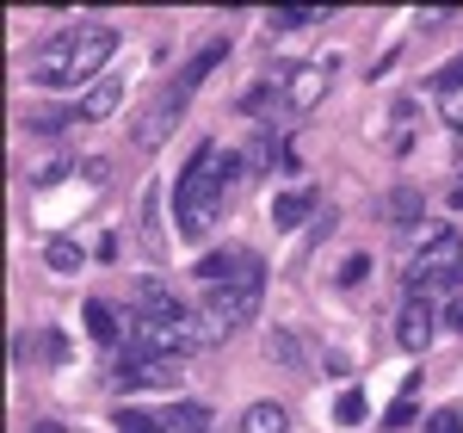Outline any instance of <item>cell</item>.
Listing matches in <instances>:
<instances>
[{
	"mask_svg": "<svg viewBox=\"0 0 463 433\" xmlns=\"http://www.w3.org/2000/svg\"><path fill=\"white\" fill-rule=\"evenodd\" d=\"M364 273H371V254H353V260H346V266H340V285H358V279H364Z\"/></svg>",
	"mask_w": 463,
	"mask_h": 433,
	"instance_id": "29",
	"label": "cell"
},
{
	"mask_svg": "<svg viewBox=\"0 0 463 433\" xmlns=\"http://www.w3.org/2000/svg\"><path fill=\"white\" fill-rule=\"evenodd\" d=\"M248 260H253L248 248H222V254H204V260H198V285H204V291L229 285V279H235V273H241Z\"/></svg>",
	"mask_w": 463,
	"mask_h": 433,
	"instance_id": "11",
	"label": "cell"
},
{
	"mask_svg": "<svg viewBox=\"0 0 463 433\" xmlns=\"http://www.w3.org/2000/svg\"><path fill=\"white\" fill-rule=\"evenodd\" d=\"M445 328H451V334H463V297H451V303H445Z\"/></svg>",
	"mask_w": 463,
	"mask_h": 433,
	"instance_id": "32",
	"label": "cell"
},
{
	"mask_svg": "<svg viewBox=\"0 0 463 433\" xmlns=\"http://www.w3.org/2000/svg\"><path fill=\"white\" fill-rule=\"evenodd\" d=\"M143 242H148V248L167 242V236H161V192H155V186L143 192Z\"/></svg>",
	"mask_w": 463,
	"mask_h": 433,
	"instance_id": "23",
	"label": "cell"
},
{
	"mask_svg": "<svg viewBox=\"0 0 463 433\" xmlns=\"http://www.w3.org/2000/svg\"><path fill=\"white\" fill-rule=\"evenodd\" d=\"M420 211H427V198H420V186H390L383 198H377V216L383 223H395V229H420Z\"/></svg>",
	"mask_w": 463,
	"mask_h": 433,
	"instance_id": "9",
	"label": "cell"
},
{
	"mask_svg": "<svg viewBox=\"0 0 463 433\" xmlns=\"http://www.w3.org/2000/svg\"><path fill=\"white\" fill-rule=\"evenodd\" d=\"M222 63H229V37H211V43H204V50H198V56H192V63L179 69V81H185V87L198 93V87H204V74H216Z\"/></svg>",
	"mask_w": 463,
	"mask_h": 433,
	"instance_id": "13",
	"label": "cell"
},
{
	"mask_svg": "<svg viewBox=\"0 0 463 433\" xmlns=\"http://www.w3.org/2000/svg\"><path fill=\"white\" fill-rule=\"evenodd\" d=\"M74 174V155H50L43 168H32V186H56V180H69Z\"/></svg>",
	"mask_w": 463,
	"mask_h": 433,
	"instance_id": "24",
	"label": "cell"
},
{
	"mask_svg": "<svg viewBox=\"0 0 463 433\" xmlns=\"http://www.w3.org/2000/svg\"><path fill=\"white\" fill-rule=\"evenodd\" d=\"M87 334H93V341H118V310H111L106 297L87 303Z\"/></svg>",
	"mask_w": 463,
	"mask_h": 433,
	"instance_id": "22",
	"label": "cell"
},
{
	"mask_svg": "<svg viewBox=\"0 0 463 433\" xmlns=\"http://www.w3.org/2000/svg\"><path fill=\"white\" fill-rule=\"evenodd\" d=\"M185 106H192V87H185V81L174 74V81H167V87H161V93H155V100L137 111V124H130V143L143 149V155H148V149H161V143H167V130L179 124V111H185Z\"/></svg>",
	"mask_w": 463,
	"mask_h": 433,
	"instance_id": "4",
	"label": "cell"
},
{
	"mask_svg": "<svg viewBox=\"0 0 463 433\" xmlns=\"http://www.w3.org/2000/svg\"><path fill=\"white\" fill-rule=\"evenodd\" d=\"M390 149L395 155H408V143H414V100H395V111H390Z\"/></svg>",
	"mask_w": 463,
	"mask_h": 433,
	"instance_id": "21",
	"label": "cell"
},
{
	"mask_svg": "<svg viewBox=\"0 0 463 433\" xmlns=\"http://www.w3.org/2000/svg\"><path fill=\"white\" fill-rule=\"evenodd\" d=\"M427 433H463V409H432Z\"/></svg>",
	"mask_w": 463,
	"mask_h": 433,
	"instance_id": "28",
	"label": "cell"
},
{
	"mask_svg": "<svg viewBox=\"0 0 463 433\" xmlns=\"http://www.w3.org/2000/svg\"><path fill=\"white\" fill-rule=\"evenodd\" d=\"M118 56V25H106V19H87V25H74V63H69V87H80V81H106V63Z\"/></svg>",
	"mask_w": 463,
	"mask_h": 433,
	"instance_id": "5",
	"label": "cell"
},
{
	"mask_svg": "<svg viewBox=\"0 0 463 433\" xmlns=\"http://www.w3.org/2000/svg\"><path fill=\"white\" fill-rule=\"evenodd\" d=\"M80 174H87V180L99 186V180H106V174H111V161H106V155H93V161H80Z\"/></svg>",
	"mask_w": 463,
	"mask_h": 433,
	"instance_id": "31",
	"label": "cell"
},
{
	"mask_svg": "<svg viewBox=\"0 0 463 433\" xmlns=\"http://www.w3.org/2000/svg\"><path fill=\"white\" fill-rule=\"evenodd\" d=\"M235 433H290V415L279 402H248L241 421H235Z\"/></svg>",
	"mask_w": 463,
	"mask_h": 433,
	"instance_id": "14",
	"label": "cell"
},
{
	"mask_svg": "<svg viewBox=\"0 0 463 433\" xmlns=\"http://www.w3.org/2000/svg\"><path fill=\"white\" fill-rule=\"evenodd\" d=\"M266 353L285 365V371H309V353H303V341H297L290 328H272V334H266Z\"/></svg>",
	"mask_w": 463,
	"mask_h": 433,
	"instance_id": "16",
	"label": "cell"
},
{
	"mask_svg": "<svg viewBox=\"0 0 463 433\" xmlns=\"http://www.w3.org/2000/svg\"><path fill=\"white\" fill-rule=\"evenodd\" d=\"M179 365H185V360H161V353H118L111 384H118V390H179Z\"/></svg>",
	"mask_w": 463,
	"mask_h": 433,
	"instance_id": "6",
	"label": "cell"
},
{
	"mask_svg": "<svg viewBox=\"0 0 463 433\" xmlns=\"http://www.w3.org/2000/svg\"><path fill=\"white\" fill-rule=\"evenodd\" d=\"M118 100H124V81H93V87L74 100V118H80V124H106L111 111H118Z\"/></svg>",
	"mask_w": 463,
	"mask_h": 433,
	"instance_id": "10",
	"label": "cell"
},
{
	"mask_svg": "<svg viewBox=\"0 0 463 433\" xmlns=\"http://www.w3.org/2000/svg\"><path fill=\"white\" fill-rule=\"evenodd\" d=\"M80 260H87V254L74 248L69 236H56V242H43V266H50V273H80Z\"/></svg>",
	"mask_w": 463,
	"mask_h": 433,
	"instance_id": "19",
	"label": "cell"
},
{
	"mask_svg": "<svg viewBox=\"0 0 463 433\" xmlns=\"http://www.w3.org/2000/svg\"><path fill=\"white\" fill-rule=\"evenodd\" d=\"M414 397H420V371L402 384V397L390 402V415H383V433H402V428H414Z\"/></svg>",
	"mask_w": 463,
	"mask_h": 433,
	"instance_id": "18",
	"label": "cell"
},
{
	"mask_svg": "<svg viewBox=\"0 0 463 433\" xmlns=\"http://www.w3.org/2000/svg\"><path fill=\"white\" fill-rule=\"evenodd\" d=\"M439 118H445V124H451V130L463 137V81H458V87H445V93H439Z\"/></svg>",
	"mask_w": 463,
	"mask_h": 433,
	"instance_id": "25",
	"label": "cell"
},
{
	"mask_svg": "<svg viewBox=\"0 0 463 433\" xmlns=\"http://www.w3.org/2000/svg\"><path fill=\"white\" fill-rule=\"evenodd\" d=\"M432 303L427 297H408L402 303V316H395V347H408V353H427V341H432Z\"/></svg>",
	"mask_w": 463,
	"mask_h": 433,
	"instance_id": "8",
	"label": "cell"
},
{
	"mask_svg": "<svg viewBox=\"0 0 463 433\" xmlns=\"http://www.w3.org/2000/svg\"><path fill=\"white\" fill-rule=\"evenodd\" d=\"M309 211H316V192H279L272 198V229H297Z\"/></svg>",
	"mask_w": 463,
	"mask_h": 433,
	"instance_id": "15",
	"label": "cell"
},
{
	"mask_svg": "<svg viewBox=\"0 0 463 433\" xmlns=\"http://www.w3.org/2000/svg\"><path fill=\"white\" fill-rule=\"evenodd\" d=\"M334 415H340L346 428H358V421H364V397H358V390H340V402H334Z\"/></svg>",
	"mask_w": 463,
	"mask_h": 433,
	"instance_id": "27",
	"label": "cell"
},
{
	"mask_svg": "<svg viewBox=\"0 0 463 433\" xmlns=\"http://www.w3.org/2000/svg\"><path fill=\"white\" fill-rule=\"evenodd\" d=\"M161 428L167 433H211V409H204V402H174V409L161 415Z\"/></svg>",
	"mask_w": 463,
	"mask_h": 433,
	"instance_id": "17",
	"label": "cell"
},
{
	"mask_svg": "<svg viewBox=\"0 0 463 433\" xmlns=\"http://www.w3.org/2000/svg\"><path fill=\"white\" fill-rule=\"evenodd\" d=\"M37 433H62V428H37Z\"/></svg>",
	"mask_w": 463,
	"mask_h": 433,
	"instance_id": "33",
	"label": "cell"
},
{
	"mask_svg": "<svg viewBox=\"0 0 463 433\" xmlns=\"http://www.w3.org/2000/svg\"><path fill=\"white\" fill-rule=\"evenodd\" d=\"M279 161H290V155H285V137H279L272 124H260V130H253V143H248V174H272Z\"/></svg>",
	"mask_w": 463,
	"mask_h": 433,
	"instance_id": "12",
	"label": "cell"
},
{
	"mask_svg": "<svg viewBox=\"0 0 463 433\" xmlns=\"http://www.w3.org/2000/svg\"><path fill=\"white\" fill-rule=\"evenodd\" d=\"M327 93V63H297L290 69V81H285V111H316V100Z\"/></svg>",
	"mask_w": 463,
	"mask_h": 433,
	"instance_id": "7",
	"label": "cell"
},
{
	"mask_svg": "<svg viewBox=\"0 0 463 433\" xmlns=\"http://www.w3.org/2000/svg\"><path fill=\"white\" fill-rule=\"evenodd\" d=\"M130 316H143V322L155 328H185V334H211V328H198V316H192V303L179 297L167 279H137V291H130Z\"/></svg>",
	"mask_w": 463,
	"mask_h": 433,
	"instance_id": "3",
	"label": "cell"
},
{
	"mask_svg": "<svg viewBox=\"0 0 463 433\" xmlns=\"http://www.w3.org/2000/svg\"><path fill=\"white\" fill-rule=\"evenodd\" d=\"M118 433H167V428H161L155 415H143V409H124V415H118Z\"/></svg>",
	"mask_w": 463,
	"mask_h": 433,
	"instance_id": "26",
	"label": "cell"
},
{
	"mask_svg": "<svg viewBox=\"0 0 463 433\" xmlns=\"http://www.w3.org/2000/svg\"><path fill=\"white\" fill-rule=\"evenodd\" d=\"M43 360H69V341H62V334H56V328H50V334H43Z\"/></svg>",
	"mask_w": 463,
	"mask_h": 433,
	"instance_id": "30",
	"label": "cell"
},
{
	"mask_svg": "<svg viewBox=\"0 0 463 433\" xmlns=\"http://www.w3.org/2000/svg\"><path fill=\"white\" fill-rule=\"evenodd\" d=\"M260 291H266V266H260V254H253L229 285L204 291V328H211V334H235V328H248L253 316H260Z\"/></svg>",
	"mask_w": 463,
	"mask_h": 433,
	"instance_id": "2",
	"label": "cell"
},
{
	"mask_svg": "<svg viewBox=\"0 0 463 433\" xmlns=\"http://www.w3.org/2000/svg\"><path fill=\"white\" fill-rule=\"evenodd\" d=\"M327 6H272V32H297V25H321Z\"/></svg>",
	"mask_w": 463,
	"mask_h": 433,
	"instance_id": "20",
	"label": "cell"
},
{
	"mask_svg": "<svg viewBox=\"0 0 463 433\" xmlns=\"http://www.w3.org/2000/svg\"><path fill=\"white\" fill-rule=\"evenodd\" d=\"M241 168H248V155H235V149H222V143L192 149V161L179 168V180H174V229L185 242H204L216 229L222 192H229V180H235Z\"/></svg>",
	"mask_w": 463,
	"mask_h": 433,
	"instance_id": "1",
	"label": "cell"
}]
</instances>
